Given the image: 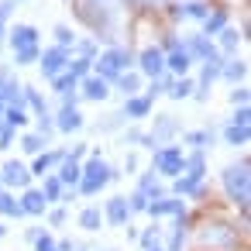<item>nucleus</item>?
I'll use <instances>...</instances> for the list:
<instances>
[{"mask_svg":"<svg viewBox=\"0 0 251 251\" xmlns=\"http://www.w3.org/2000/svg\"><path fill=\"white\" fill-rule=\"evenodd\" d=\"M83 18L97 31V38H114L117 31V0H83Z\"/></svg>","mask_w":251,"mask_h":251,"instance_id":"nucleus-1","label":"nucleus"},{"mask_svg":"<svg viewBox=\"0 0 251 251\" xmlns=\"http://www.w3.org/2000/svg\"><path fill=\"white\" fill-rule=\"evenodd\" d=\"M114 179H121V172L117 169H110L100 155L97 158H90L86 165H79V182H76V189L83 193V196H97L107 182H114Z\"/></svg>","mask_w":251,"mask_h":251,"instance_id":"nucleus-2","label":"nucleus"},{"mask_svg":"<svg viewBox=\"0 0 251 251\" xmlns=\"http://www.w3.org/2000/svg\"><path fill=\"white\" fill-rule=\"evenodd\" d=\"M220 179H224L227 196H230L241 210H248V200H251V172H248V162L227 165V169L220 172Z\"/></svg>","mask_w":251,"mask_h":251,"instance_id":"nucleus-3","label":"nucleus"},{"mask_svg":"<svg viewBox=\"0 0 251 251\" xmlns=\"http://www.w3.org/2000/svg\"><path fill=\"white\" fill-rule=\"evenodd\" d=\"M134 59H131V52L127 49H107L100 59H93V69H97V76L100 79H107V83H117V76L121 73H127V66H131Z\"/></svg>","mask_w":251,"mask_h":251,"instance_id":"nucleus-4","label":"nucleus"},{"mask_svg":"<svg viewBox=\"0 0 251 251\" xmlns=\"http://www.w3.org/2000/svg\"><path fill=\"white\" fill-rule=\"evenodd\" d=\"M158 176H182V169H186V155H182V148L179 145H162V148H155V165H151Z\"/></svg>","mask_w":251,"mask_h":251,"instance_id":"nucleus-5","label":"nucleus"},{"mask_svg":"<svg viewBox=\"0 0 251 251\" xmlns=\"http://www.w3.org/2000/svg\"><path fill=\"white\" fill-rule=\"evenodd\" d=\"M73 59V52L69 49H62V45H52V49H45L42 55H38V66H42V73L49 76V79H55L59 73H66V62Z\"/></svg>","mask_w":251,"mask_h":251,"instance_id":"nucleus-6","label":"nucleus"},{"mask_svg":"<svg viewBox=\"0 0 251 251\" xmlns=\"http://www.w3.org/2000/svg\"><path fill=\"white\" fill-rule=\"evenodd\" d=\"M0 103H4V107H18V110H28L25 107V86L14 76H7V73H0Z\"/></svg>","mask_w":251,"mask_h":251,"instance_id":"nucleus-7","label":"nucleus"},{"mask_svg":"<svg viewBox=\"0 0 251 251\" xmlns=\"http://www.w3.org/2000/svg\"><path fill=\"white\" fill-rule=\"evenodd\" d=\"M138 69L148 76V79H158V76H165V52L162 49H145L141 55H138Z\"/></svg>","mask_w":251,"mask_h":251,"instance_id":"nucleus-8","label":"nucleus"},{"mask_svg":"<svg viewBox=\"0 0 251 251\" xmlns=\"http://www.w3.org/2000/svg\"><path fill=\"white\" fill-rule=\"evenodd\" d=\"M86 121H83V114H79V107H76V97H66V103H62V110H59V121H55V127L59 131H79Z\"/></svg>","mask_w":251,"mask_h":251,"instance_id":"nucleus-9","label":"nucleus"},{"mask_svg":"<svg viewBox=\"0 0 251 251\" xmlns=\"http://www.w3.org/2000/svg\"><path fill=\"white\" fill-rule=\"evenodd\" d=\"M220 62H224V59H220V52H217V55H210V59L203 62V73H200V83H196V97H200V100H206V90L220 79Z\"/></svg>","mask_w":251,"mask_h":251,"instance_id":"nucleus-10","label":"nucleus"},{"mask_svg":"<svg viewBox=\"0 0 251 251\" xmlns=\"http://www.w3.org/2000/svg\"><path fill=\"white\" fill-rule=\"evenodd\" d=\"M0 179H4V186H18V189H28V186H31V172H28L21 162H14V158L0 169Z\"/></svg>","mask_w":251,"mask_h":251,"instance_id":"nucleus-11","label":"nucleus"},{"mask_svg":"<svg viewBox=\"0 0 251 251\" xmlns=\"http://www.w3.org/2000/svg\"><path fill=\"white\" fill-rule=\"evenodd\" d=\"M182 52L189 55V59H210V55H217V49H213V42L206 38V35H189L186 42H182Z\"/></svg>","mask_w":251,"mask_h":251,"instance_id":"nucleus-12","label":"nucleus"},{"mask_svg":"<svg viewBox=\"0 0 251 251\" xmlns=\"http://www.w3.org/2000/svg\"><path fill=\"white\" fill-rule=\"evenodd\" d=\"M179 131V121L172 114H158L155 117V127H151V141L155 145H172V134Z\"/></svg>","mask_w":251,"mask_h":251,"instance_id":"nucleus-13","label":"nucleus"},{"mask_svg":"<svg viewBox=\"0 0 251 251\" xmlns=\"http://www.w3.org/2000/svg\"><path fill=\"white\" fill-rule=\"evenodd\" d=\"M103 220H107L110 227H124V224L131 220V210H127V196H114V200H107Z\"/></svg>","mask_w":251,"mask_h":251,"instance_id":"nucleus-14","label":"nucleus"},{"mask_svg":"<svg viewBox=\"0 0 251 251\" xmlns=\"http://www.w3.org/2000/svg\"><path fill=\"white\" fill-rule=\"evenodd\" d=\"M7 42H11L14 52L18 49H28V45H38V28L35 25H18V28L7 31Z\"/></svg>","mask_w":251,"mask_h":251,"instance_id":"nucleus-15","label":"nucleus"},{"mask_svg":"<svg viewBox=\"0 0 251 251\" xmlns=\"http://www.w3.org/2000/svg\"><path fill=\"white\" fill-rule=\"evenodd\" d=\"M148 213H151V217H165V213H176V217H182V213H186V203H182L179 196L148 200Z\"/></svg>","mask_w":251,"mask_h":251,"instance_id":"nucleus-16","label":"nucleus"},{"mask_svg":"<svg viewBox=\"0 0 251 251\" xmlns=\"http://www.w3.org/2000/svg\"><path fill=\"white\" fill-rule=\"evenodd\" d=\"M79 93L86 100H107L110 97V83L100 79V76H86V79H79Z\"/></svg>","mask_w":251,"mask_h":251,"instance_id":"nucleus-17","label":"nucleus"},{"mask_svg":"<svg viewBox=\"0 0 251 251\" xmlns=\"http://www.w3.org/2000/svg\"><path fill=\"white\" fill-rule=\"evenodd\" d=\"M21 203V213H28V217H42L45 213V196H42V189H25V196L18 200Z\"/></svg>","mask_w":251,"mask_h":251,"instance_id":"nucleus-18","label":"nucleus"},{"mask_svg":"<svg viewBox=\"0 0 251 251\" xmlns=\"http://www.w3.org/2000/svg\"><path fill=\"white\" fill-rule=\"evenodd\" d=\"M124 121H141V117H148L151 114V100L148 97H127V103H124Z\"/></svg>","mask_w":251,"mask_h":251,"instance_id":"nucleus-19","label":"nucleus"},{"mask_svg":"<svg viewBox=\"0 0 251 251\" xmlns=\"http://www.w3.org/2000/svg\"><path fill=\"white\" fill-rule=\"evenodd\" d=\"M189 66H193V59H189L182 49L165 52V73H172V76H186V73H189Z\"/></svg>","mask_w":251,"mask_h":251,"instance_id":"nucleus-20","label":"nucleus"},{"mask_svg":"<svg viewBox=\"0 0 251 251\" xmlns=\"http://www.w3.org/2000/svg\"><path fill=\"white\" fill-rule=\"evenodd\" d=\"M62 158H66V151H62V148H55V151H45V155H38V158H35V165H31L28 172H31V176H45V172H52V169H55Z\"/></svg>","mask_w":251,"mask_h":251,"instance_id":"nucleus-21","label":"nucleus"},{"mask_svg":"<svg viewBox=\"0 0 251 251\" xmlns=\"http://www.w3.org/2000/svg\"><path fill=\"white\" fill-rule=\"evenodd\" d=\"M182 176H186L189 182H203V176H206V158H203V151L186 155V169H182Z\"/></svg>","mask_w":251,"mask_h":251,"instance_id":"nucleus-22","label":"nucleus"},{"mask_svg":"<svg viewBox=\"0 0 251 251\" xmlns=\"http://www.w3.org/2000/svg\"><path fill=\"white\" fill-rule=\"evenodd\" d=\"M244 73H248L244 59H224V62H220V76H224L227 83H234V86L244 79Z\"/></svg>","mask_w":251,"mask_h":251,"instance_id":"nucleus-23","label":"nucleus"},{"mask_svg":"<svg viewBox=\"0 0 251 251\" xmlns=\"http://www.w3.org/2000/svg\"><path fill=\"white\" fill-rule=\"evenodd\" d=\"M59 182H62V186H73V189H76V182H79V162H73L69 155L59 162Z\"/></svg>","mask_w":251,"mask_h":251,"instance_id":"nucleus-24","label":"nucleus"},{"mask_svg":"<svg viewBox=\"0 0 251 251\" xmlns=\"http://www.w3.org/2000/svg\"><path fill=\"white\" fill-rule=\"evenodd\" d=\"M52 90L66 100V97H76V90H79V79H73L69 73H59L55 79H52Z\"/></svg>","mask_w":251,"mask_h":251,"instance_id":"nucleus-25","label":"nucleus"},{"mask_svg":"<svg viewBox=\"0 0 251 251\" xmlns=\"http://www.w3.org/2000/svg\"><path fill=\"white\" fill-rule=\"evenodd\" d=\"M193 90H196V83H193V79H186V76H179V79H172V83H169V90H165V93H169L172 100H186V97H193Z\"/></svg>","mask_w":251,"mask_h":251,"instance_id":"nucleus-26","label":"nucleus"},{"mask_svg":"<svg viewBox=\"0 0 251 251\" xmlns=\"http://www.w3.org/2000/svg\"><path fill=\"white\" fill-rule=\"evenodd\" d=\"M62 193H66V186L59 182V176H49V179H45V186H42L45 203H62Z\"/></svg>","mask_w":251,"mask_h":251,"instance_id":"nucleus-27","label":"nucleus"},{"mask_svg":"<svg viewBox=\"0 0 251 251\" xmlns=\"http://www.w3.org/2000/svg\"><path fill=\"white\" fill-rule=\"evenodd\" d=\"M203 28H206V38H210V35H220V31L227 28V11H213V14H206V18H203Z\"/></svg>","mask_w":251,"mask_h":251,"instance_id":"nucleus-28","label":"nucleus"},{"mask_svg":"<svg viewBox=\"0 0 251 251\" xmlns=\"http://www.w3.org/2000/svg\"><path fill=\"white\" fill-rule=\"evenodd\" d=\"M90 69H93V59H83V55L66 62V73H69L73 79H86V76H90Z\"/></svg>","mask_w":251,"mask_h":251,"instance_id":"nucleus-29","label":"nucleus"},{"mask_svg":"<svg viewBox=\"0 0 251 251\" xmlns=\"http://www.w3.org/2000/svg\"><path fill=\"white\" fill-rule=\"evenodd\" d=\"M117 86H121L124 97H138V90H141V76H138V73H121V76H117Z\"/></svg>","mask_w":251,"mask_h":251,"instance_id":"nucleus-30","label":"nucleus"},{"mask_svg":"<svg viewBox=\"0 0 251 251\" xmlns=\"http://www.w3.org/2000/svg\"><path fill=\"white\" fill-rule=\"evenodd\" d=\"M100 224H103V213H100L97 206H86V210L79 213V227H83V230L93 234V230H100Z\"/></svg>","mask_w":251,"mask_h":251,"instance_id":"nucleus-31","label":"nucleus"},{"mask_svg":"<svg viewBox=\"0 0 251 251\" xmlns=\"http://www.w3.org/2000/svg\"><path fill=\"white\" fill-rule=\"evenodd\" d=\"M0 213H4V217H25V213H21L18 196H11L7 189H0Z\"/></svg>","mask_w":251,"mask_h":251,"instance_id":"nucleus-32","label":"nucleus"},{"mask_svg":"<svg viewBox=\"0 0 251 251\" xmlns=\"http://www.w3.org/2000/svg\"><path fill=\"white\" fill-rule=\"evenodd\" d=\"M237 45H241L237 28H224V31H220V49H224L227 55H234V52H237Z\"/></svg>","mask_w":251,"mask_h":251,"instance_id":"nucleus-33","label":"nucleus"},{"mask_svg":"<svg viewBox=\"0 0 251 251\" xmlns=\"http://www.w3.org/2000/svg\"><path fill=\"white\" fill-rule=\"evenodd\" d=\"M25 107H31L35 114H45L49 107H45V97L35 90V86H25Z\"/></svg>","mask_w":251,"mask_h":251,"instance_id":"nucleus-34","label":"nucleus"},{"mask_svg":"<svg viewBox=\"0 0 251 251\" xmlns=\"http://www.w3.org/2000/svg\"><path fill=\"white\" fill-rule=\"evenodd\" d=\"M4 124H7V127H14V131H18V127H25V124H28V110L7 107V110H4Z\"/></svg>","mask_w":251,"mask_h":251,"instance_id":"nucleus-35","label":"nucleus"},{"mask_svg":"<svg viewBox=\"0 0 251 251\" xmlns=\"http://www.w3.org/2000/svg\"><path fill=\"white\" fill-rule=\"evenodd\" d=\"M248 138H251V131H248V127H234V124H230V127L224 131V141H227V145H234V148H237V145H248Z\"/></svg>","mask_w":251,"mask_h":251,"instance_id":"nucleus-36","label":"nucleus"},{"mask_svg":"<svg viewBox=\"0 0 251 251\" xmlns=\"http://www.w3.org/2000/svg\"><path fill=\"white\" fill-rule=\"evenodd\" d=\"M11 11H14V0H0V45L7 42V21H11Z\"/></svg>","mask_w":251,"mask_h":251,"instance_id":"nucleus-37","label":"nucleus"},{"mask_svg":"<svg viewBox=\"0 0 251 251\" xmlns=\"http://www.w3.org/2000/svg\"><path fill=\"white\" fill-rule=\"evenodd\" d=\"M38 55H42V49L38 45H28V49H18L14 52V62L18 66H31V62H38Z\"/></svg>","mask_w":251,"mask_h":251,"instance_id":"nucleus-38","label":"nucleus"},{"mask_svg":"<svg viewBox=\"0 0 251 251\" xmlns=\"http://www.w3.org/2000/svg\"><path fill=\"white\" fill-rule=\"evenodd\" d=\"M124 141H127V145H141V148H151V151H155L151 134H145V131H138V127H131V131L124 134Z\"/></svg>","mask_w":251,"mask_h":251,"instance_id":"nucleus-39","label":"nucleus"},{"mask_svg":"<svg viewBox=\"0 0 251 251\" xmlns=\"http://www.w3.org/2000/svg\"><path fill=\"white\" fill-rule=\"evenodd\" d=\"M210 141H213V131H189V134H186V145H193L196 151H203Z\"/></svg>","mask_w":251,"mask_h":251,"instance_id":"nucleus-40","label":"nucleus"},{"mask_svg":"<svg viewBox=\"0 0 251 251\" xmlns=\"http://www.w3.org/2000/svg\"><path fill=\"white\" fill-rule=\"evenodd\" d=\"M45 145H49V141H45L42 134H25V138H21V148H25L28 155H42Z\"/></svg>","mask_w":251,"mask_h":251,"instance_id":"nucleus-41","label":"nucleus"},{"mask_svg":"<svg viewBox=\"0 0 251 251\" xmlns=\"http://www.w3.org/2000/svg\"><path fill=\"white\" fill-rule=\"evenodd\" d=\"M182 241H186V213L179 217L176 230H172V241H169V251H182Z\"/></svg>","mask_w":251,"mask_h":251,"instance_id":"nucleus-42","label":"nucleus"},{"mask_svg":"<svg viewBox=\"0 0 251 251\" xmlns=\"http://www.w3.org/2000/svg\"><path fill=\"white\" fill-rule=\"evenodd\" d=\"M55 42H59L62 49L76 45V35H73V28H69V25H59V28H55Z\"/></svg>","mask_w":251,"mask_h":251,"instance_id":"nucleus-43","label":"nucleus"},{"mask_svg":"<svg viewBox=\"0 0 251 251\" xmlns=\"http://www.w3.org/2000/svg\"><path fill=\"white\" fill-rule=\"evenodd\" d=\"M127 210H131V213H141V210H148V196H145L141 189H138V193H131V196H127Z\"/></svg>","mask_w":251,"mask_h":251,"instance_id":"nucleus-44","label":"nucleus"},{"mask_svg":"<svg viewBox=\"0 0 251 251\" xmlns=\"http://www.w3.org/2000/svg\"><path fill=\"white\" fill-rule=\"evenodd\" d=\"M52 131H55V121H52V114H49V110H45V114H38V134H42V138H49Z\"/></svg>","mask_w":251,"mask_h":251,"instance_id":"nucleus-45","label":"nucleus"},{"mask_svg":"<svg viewBox=\"0 0 251 251\" xmlns=\"http://www.w3.org/2000/svg\"><path fill=\"white\" fill-rule=\"evenodd\" d=\"M230 124H234V127H248V124H251V110H248V107H237L234 117H230Z\"/></svg>","mask_w":251,"mask_h":251,"instance_id":"nucleus-46","label":"nucleus"},{"mask_svg":"<svg viewBox=\"0 0 251 251\" xmlns=\"http://www.w3.org/2000/svg\"><path fill=\"white\" fill-rule=\"evenodd\" d=\"M11 141H14V127H7L4 121H0V151H7Z\"/></svg>","mask_w":251,"mask_h":251,"instance_id":"nucleus-47","label":"nucleus"},{"mask_svg":"<svg viewBox=\"0 0 251 251\" xmlns=\"http://www.w3.org/2000/svg\"><path fill=\"white\" fill-rule=\"evenodd\" d=\"M35 251H59V248H55V241H52V237L42 230V234L35 237Z\"/></svg>","mask_w":251,"mask_h":251,"instance_id":"nucleus-48","label":"nucleus"},{"mask_svg":"<svg viewBox=\"0 0 251 251\" xmlns=\"http://www.w3.org/2000/svg\"><path fill=\"white\" fill-rule=\"evenodd\" d=\"M230 103H234V107H248V90H244V86H234V90H230Z\"/></svg>","mask_w":251,"mask_h":251,"instance_id":"nucleus-49","label":"nucleus"},{"mask_svg":"<svg viewBox=\"0 0 251 251\" xmlns=\"http://www.w3.org/2000/svg\"><path fill=\"white\" fill-rule=\"evenodd\" d=\"M141 244H145V248H158V227H148V230L141 234Z\"/></svg>","mask_w":251,"mask_h":251,"instance_id":"nucleus-50","label":"nucleus"},{"mask_svg":"<svg viewBox=\"0 0 251 251\" xmlns=\"http://www.w3.org/2000/svg\"><path fill=\"white\" fill-rule=\"evenodd\" d=\"M76 49H79V55H83V59H93V52H97V45H93L90 38H83V42H76Z\"/></svg>","mask_w":251,"mask_h":251,"instance_id":"nucleus-51","label":"nucleus"},{"mask_svg":"<svg viewBox=\"0 0 251 251\" xmlns=\"http://www.w3.org/2000/svg\"><path fill=\"white\" fill-rule=\"evenodd\" d=\"M49 224H52V227H62V224H66V210H62V206H55V210L49 213Z\"/></svg>","mask_w":251,"mask_h":251,"instance_id":"nucleus-52","label":"nucleus"},{"mask_svg":"<svg viewBox=\"0 0 251 251\" xmlns=\"http://www.w3.org/2000/svg\"><path fill=\"white\" fill-rule=\"evenodd\" d=\"M83 155H86V145H73V151H69V158H73V162H79Z\"/></svg>","mask_w":251,"mask_h":251,"instance_id":"nucleus-53","label":"nucleus"},{"mask_svg":"<svg viewBox=\"0 0 251 251\" xmlns=\"http://www.w3.org/2000/svg\"><path fill=\"white\" fill-rule=\"evenodd\" d=\"M124 169H127V172H134V169H138V158H134V155H127V162H124Z\"/></svg>","mask_w":251,"mask_h":251,"instance_id":"nucleus-54","label":"nucleus"},{"mask_svg":"<svg viewBox=\"0 0 251 251\" xmlns=\"http://www.w3.org/2000/svg\"><path fill=\"white\" fill-rule=\"evenodd\" d=\"M0 237H7V224L4 220H0Z\"/></svg>","mask_w":251,"mask_h":251,"instance_id":"nucleus-55","label":"nucleus"},{"mask_svg":"<svg viewBox=\"0 0 251 251\" xmlns=\"http://www.w3.org/2000/svg\"><path fill=\"white\" fill-rule=\"evenodd\" d=\"M131 4H155V0H131Z\"/></svg>","mask_w":251,"mask_h":251,"instance_id":"nucleus-56","label":"nucleus"},{"mask_svg":"<svg viewBox=\"0 0 251 251\" xmlns=\"http://www.w3.org/2000/svg\"><path fill=\"white\" fill-rule=\"evenodd\" d=\"M148 251H162V248H148Z\"/></svg>","mask_w":251,"mask_h":251,"instance_id":"nucleus-57","label":"nucleus"},{"mask_svg":"<svg viewBox=\"0 0 251 251\" xmlns=\"http://www.w3.org/2000/svg\"><path fill=\"white\" fill-rule=\"evenodd\" d=\"M0 189H4V179H0Z\"/></svg>","mask_w":251,"mask_h":251,"instance_id":"nucleus-58","label":"nucleus"},{"mask_svg":"<svg viewBox=\"0 0 251 251\" xmlns=\"http://www.w3.org/2000/svg\"><path fill=\"white\" fill-rule=\"evenodd\" d=\"M107 251H114V248H107Z\"/></svg>","mask_w":251,"mask_h":251,"instance_id":"nucleus-59","label":"nucleus"},{"mask_svg":"<svg viewBox=\"0 0 251 251\" xmlns=\"http://www.w3.org/2000/svg\"><path fill=\"white\" fill-rule=\"evenodd\" d=\"M79 251H83V248H79Z\"/></svg>","mask_w":251,"mask_h":251,"instance_id":"nucleus-60","label":"nucleus"}]
</instances>
